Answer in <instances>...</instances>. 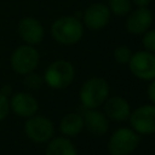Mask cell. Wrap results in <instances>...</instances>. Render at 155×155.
<instances>
[{
  "instance_id": "obj_1",
  "label": "cell",
  "mask_w": 155,
  "mask_h": 155,
  "mask_svg": "<svg viewBox=\"0 0 155 155\" xmlns=\"http://www.w3.org/2000/svg\"><path fill=\"white\" fill-rule=\"evenodd\" d=\"M51 35L61 45H75L84 35V24L75 16H63L52 23Z\"/></svg>"
},
{
  "instance_id": "obj_2",
  "label": "cell",
  "mask_w": 155,
  "mask_h": 155,
  "mask_svg": "<svg viewBox=\"0 0 155 155\" xmlns=\"http://www.w3.org/2000/svg\"><path fill=\"white\" fill-rule=\"evenodd\" d=\"M79 97L86 109H97L109 97V84L103 78H91L82 84Z\"/></svg>"
},
{
  "instance_id": "obj_3",
  "label": "cell",
  "mask_w": 155,
  "mask_h": 155,
  "mask_svg": "<svg viewBox=\"0 0 155 155\" xmlns=\"http://www.w3.org/2000/svg\"><path fill=\"white\" fill-rule=\"evenodd\" d=\"M75 76L74 65L65 59H57L52 62L44 73V82L54 90L68 87Z\"/></svg>"
},
{
  "instance_id": "obj_4",
  "label": "cell",
  "mask_w": 155,
  "mask_h": 155,
  "mask_svg": "<svg viewBox=\"0 0 155 155\" xmlns=\"http://www.w3.org/2000/svg\"><path fill=\"white\" fill-rule=\"evenodd\" d=\"M140 136L132 128L120 127L113 132L108 140L110 155H131L139 145Z\"/></svg>"
},
{
  "instance_id": "obj_5",
  "label": "cell",
  "mask_w": 155,
  "mask_h": 155,
  "mask_svg": "<svg viewBox=\"0 0 155 155\" xmlns=\"http://www.w3.org/2000/svg\"><path fill=\"white\" fill-rule=\"evenodd\" d=\"M40 56L38 50L31 45L18 46L11 54V68L19 75H27L33 73L39 65Z\"/></svg>"
},
{
  "instance_id": "obj_6",
  "label": "cell",
  "mask_w": 155,
  "mask_h": 155,
  "mask_svg": "<svg viewBox=\"0 0 155 155\" xmlns=\"http://www.w3.org/2000/svg\"><path fill=\"white\" fill-rule=\"evenodd\" d=\"M24 132L31 142L42 144L47 143L51 138H53L54 125L48 117L35 114L28 117V120L25 121Z\"/></svg>"
},
{
  "instance_id": "obj_7",
  "label": "cell",
  "mask_w": 155,
  "mask_h": 155,
  "mask_svg": "<svg viewBox=\"0 0 155 155\" xmlns=\"http://www.w3.org/2000/svg\"><path fill=\"white\" fill-rule=\"evenodd\" d=\"M131 128L139 136H150L155 133V104H145L131 110Z\"/></svg>"
},
{
  "instance_id": "obj_8",
  "label": "cell",
  "mask_w": 155,
  "mask_h": 155,
  "mask_svg": "<svg viewBox=\"0 0 155 155\" xmlns=\"http://www.w3.org/2000/svg\"><path fill=\"white\" fill-rule=\"evenodd\" d=\"M130 71L133 76L143 81H151L155 79V53L147 50L137 51L132 54L128 62Z\"/></svg>"
},
{
  "instance_id": "obj_9",
  "label": "cell",
  "mask_w": 155,
  "mask_h": 155,
  "mask_svg": "<svg viewBox=\"0 0 155 155\" xmlns=\"http://www.w3.org/2000/svg\"><path fill=\"white\" fill-rule=\"evenodd\" d=\"M110 11L108 6L103 2H93L91 4L82 15V24L91 30L103 29L110 19Z\"/></svg>"
},
{
  "instance_id": "obj_10",
  "label": "cell",
  "mask_w": 155,
  "mask_h": 155,
  "mask_svg": "<svg viewBox=\"0 0 155 155\" xmlns=\"http://www.w3.org/2000/svg\"><path fill=\"white\" fill-rule=\"evenodd\" d=\"M154 22V15L148 7H137L126 19V30L132 35H143Z\"/></svg>"
},
{
  "instance_id": "obj_11",
  "label": "cell",
  "mask_w": 155,
  "mask_h": 155,
  "mask_svg": "<svg viewBox=\"0 0 155 155\" xmlns=\"http://www.w3.org/2000/svg\"><path fill=\"white\" fill-rule=\"evenodd\" d=\"M18 34L27 44L35 46L40 44L45 36V29L40 21L34 17H24L18 23Z\"/></svg>"
},
{
  "instance_id": "obj_12",
  "label": "cell",
  "mask_w": 155,
  "mask_h": 155,
  "mask_svg": "<svg viewBox=\"0 0 155 155\" xmlns=\"http://www.w3.org/2000/svg\"><path fill=\"white\" fill-rule=\"evenodd\" d=\"M10 110H12L17 116L30 117L36 114L39 104L36 98L27 92H17L10 99Z\"/></svg>"
},
{
  "instance_id": "obj_13",
  "label": "cell",
  "mask_w": 155,
  "mask_h": 155,
  "mask_svg": "<svg viewBox=\"0 0 155 155\" xmlns=\"http://www.w3.org/2000/svg\"><path fill=\"white\" fill-rule=\"evenodd\" d=\"M103 113L108 117V120L124 122L130 117L131 107L128 102L120 96L108 97L103 103Z\"/></svg>"
},
{
  "instance_id": "obj_14",
  "label": "cell",
  "mask_w": 155,
  "mask_h": 155,
  "mask_svg": "<svg viewBox=\"0 0 155 155\" xmlns=\"http://www.w3.org/2000/svg\"><path fill=\"white\" fill-rule=\"evenodd\" d=\"M82 119L84 127H86L92 134L103 136L109 130V120L103 111H98L97 109H86Z\"/></svg>"
},
{
  "instance_id": "obj_15",
  "label": "cell",
  "mask_w": 155,
  "mask_h": 155,
  "mask_svg": "<svg viewBox=\"0 0 155 155\" xmlns=\"http://www.w3.org/2000/svg\"><path fill=\"white\" fill-rule=\"evenodd\" d=\"M84 119L81 114L69 113L59 122V131L64 137H75L84 130Z\"/></svg>"
},
{
  "instance_id": "obj_16",
  "label": "cell",
  "mask_w": 155,
  "mask_h": 155,
  "mask_svg": "<svg viewBox=\"0 0 155 155\" xmlns=\"http://www.w3.org/2000/svg\"><path fill=\"white\" fill-rule=\"evenodd\" d=\"M45 155H78L75 145L68 137H56L47 142Z\"/></svg>"
},
{
  "instance_id": "obj_17",
  "label": "cell",
  "mask_w": 155,
  "mask_h": 155,
  "mask_svg": "<svg viewBox=\"0 0 155 155\" xmlns=\"http://www.w3.org/2000/svg\"><path fill=\"white\" fill-rule=\"evenodd\" d=\"M108 8L110 13L117 17H125L131 12V0H108Z\"/></svg>"
},
{
  "instance_id": "obj_18",
  "label": "cell",
  "mask_w": 155,
  "mask_h": 155,
  "mask_svg": "<svg viewBox=\"0 0 155 155\" xmlns=\"http://www.w3.org/2000/svg\"><path fill=\"white\" fill-rule=\"evenodd\" d=\"M132 54H133V52L131 51V48L127 47V46H125V45L117 46V47L114 50V59H115L119 64H121V65L128 64V62H130Z\"/></svg>"
},
{
  "instance_id": "obj_19",
  "label": "cell",
  "mask_w": 155,
  "mask_h": 155,
  "mask_svg": "<svg viewBox=\"0 0 155 155\" xmlns=\"http://www.w3.org/2000/svg\"><path fill=\"white\" fill-rule=\"evenodd\" d=\"M42 84H44V78H41L39 74L34 71L24 75V85L29 90H38L42 86Z\"/></svg>"
},
{
  "instance_id": "obj_20",
  "label": "cell",
  "mask_w": 155,
  "mask_h": 155,
  "mask_svg": "<svg viewBox=\"0 0 155 155\" xmlns=\"http://www.w3.org/2000/svg\"><path fill=\"white\" fill-rule=\"evenodd\" d=\"M144 50L155 53V29L151 30H147L143 34V39H142Z\"/></svg>"
},
{
  "instance_id": "obj_21",
  "label": "cell",
  "mask_w": 155,
  "mask_h": 155,
  "mask_svg": "<svg viewBox=\"0 0 155 155\" xmlns=\"http://www.w3.org/2000/svg\"><path fill=\"white\" fill-rule=\"evenodd\" d=\"M10 113V101L8 98L0 93V121H2Z\"/></svg>"
},
{
  "instance_id": "obj_22",
  "label": "cell",
  "mask_w": 155,
  "mask_h": 155,
  "mask_svg": "<svg viewBox=\"0 0 155 155\" xmlns=\"http://www.w3.org/2000/svg\"><path fill=\"white\" fill-rule=\"evenodd\" d=\"M148 98L153 104H155V79L151 80L148 86Z\"/></svg>"
},
{
  "instance_id": "obj_23",
  "label": "cell",
  "mask_w": 155,
  "mask_h": 155,
  "mask_svg": "<svg viewBox=\"0 0 155 155\" xmlns=\"http://www.w3.org/2000/svg\"><path fill=\"white\" fill-rule=\"evenodd\" d=\"M137 7H148L151 0H132Z\"/></svg>"
},
{
  "instance_id": "obj_24",
  "label": "cell",
  "mask_w": 155,
  "mask_h": 155,
  "mask_svg": "<svg viewBox=\"0 0 155 155\" xmlns=\"http://www.w3.org/2000/svg\"><path fill=\"white\" fill-rule=\"evenodd\" d=\"M0 93H2V94H5L6 97H8V94L11 93V86H10V85H5V86H2L1 90H0Z\"/></svg>"
}]
</instances>
